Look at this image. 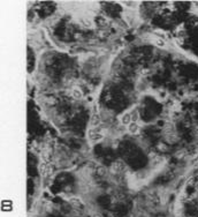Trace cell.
I'll list each match as a JSON object with an SVG mask.
<instances>
[{"label": "cell", "instance_id": "cell-2", "mask_svg": "<svg viewBox=\"0 0 198 217\" xmlns=\"http://www.w3.org/2000/svg\"><path fill=\"white\" fill-rule=\"evenodd\" d=\"M99 124H100V117H99V114L98 113H93L92 116H91V119H90V125L97 127Z\"/></svg>", "mask_w": 198, "mask_h": 217}, {"label": "cell", "instance_id": "cell-6", "mask_svg": "<svg viewBox=\"0 0 198 217\" xmlns=\"http://www.w3.org/2000/svg\"><path fill=\"white\" fill-rule=\"evenodd\" d=\"M70 203L73 204L74 207H81V206H82L81 200L77 199V198H73V199H70Z\"/></svg>", "mask_w": 198, "mask_h": 217}, {"label": "cell", "instance_id": "cell-1", "mask_svg": "<svg viewBox=\"0 0 198 217\" xmlns=\"http://www.w3.org/2000/svg\"><path fill=\"white\" fill-rule=\"evenodd\" d=\"M122 169H123V164H122V163H120V162L114 163V164L112 165V167H111L112 172H113V173H115V175L120 173V172L122 171Z\"/></svg>", "mask_w": 198, "mask_h": 217}, {"label": "cell", "instance_id": "cell-7", "mask_svg": "<svg viewBox=\"0 0 198 217\" xmlns=\"http://www.w3.org/2000/svg\"><path fill=\"white\" fill-rule=\"evenodd\" d=\"M130 117H132V122H136L137 120H138V112L136 111V110H134V111H132V113H130Z\"/></svg>", "mask_w": 198, "mask_h": 217}, {"label": "cell", "instance_id": "cell-5", "mask_svg": "<svg viewBox=\"0 0 198 217\" xmlns=\"http://www.w3.org/2000/svg\"><path fill=\"white\" fill-rule=\"evenodd\" d=\"M71 96L74 98H76V99H81L83 97V93H82V90L79 88H74L73 91H71Z\"/></svg>", "mask_w": 198, "mask_h": 217}, {"label": "cell", "instance_id": "cell-4", "mask_svg": "<svg viewBox=\"0 0 198 217\" xmlns=\"http://www.w3.org/2000/svg\"><path fill=\"white\" fill-rule=\"evenodd\" d=\"M120 121L122 122L123 125H127V126H129L130 124H132V117H130V114H128V113H126V114H123L122 117H120Z\"/></svg>", "mask_w": 198, "mask_h": 217}, {"label": "cell", "instance_id": "cell-3", "mask_svg": "<svg viewBox=\"0 0 198 217\" xmlns=\"http://www.w3.org/2000/svg\"><path fill=\"white\" fill-rule=\"evenodd\" d=\"M139 129H141V127H139L136 122H132V124L128 126V131H129V133H132V134H137V133L139 132Z\"/></svg>", "mask_w": 198, "mask_h": 217}]
</instances>
